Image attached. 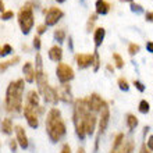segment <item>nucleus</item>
Instances as JSON below:
<instances>
[{
    "label": "nucleus",
    "mask_w": 153,
    "mask_h": 153,
    "mask_svg": "<svg viewBox=\"0 0 153 153\" xmlns=\"http://www.w3.org/2000/svg\"><path fill=\"white\" fill-rule=\"evenodd\" d=\"M24 91H25V81L24 78H18L11 81L6 89V96L3 100L4 110L10 114H20L22 113L24 107Z\"/></svg>",
    "instance_id": "obj_1"
},
{
    "label": "nucleus",
    "mask_w": 153,
    "mask_h": 153,
    "mask_svg": "<svg viewBox=\"0 0 153 153\" xmlns=\"http://www.w3.org/2000/svg\"><path fill=\"white\" fill-rule=\"evenodd\" d=\"M45 129L48 134L49 139L53 143L60 142L67 134V125H65L61 111L57 107H52L46 114L45 118Z\"/></svg>",
    "instance_id": "obj_2"
},
{
    "label": "nucleus",
    "mask_w": 153,
    "mask_h": 153,
    "mask_svg": "<svg viewBox=\"0 0 153 153\" xmlns=\"http://www.w3.org/2000/svg\"><path fill=\"white\" fill-rule=\"evenodd\" d=\"M17 20H18V25H20V28H21V32L24 33V35H28L31 32V29L33 28V22H35L33 6L31 1H27L20 8V11L17 14Z\"/></svg>",
    "instance_id": "obj_3"
},
{
    "label": "nucleus",
    "mask_w": 153,
    "mask_h": 153,
    "mask_svg": "<svg viewBox=\"0 0 153 153\" xmlns=\"http://www.w3.org/2000/svg\"><path fill=\"white\" fill-rule=\"evenodd\" d=\"M43 113H45V109L42 105L39 107H31L28 105H24V107H22V114H24L25 121L33 129H36L39 127V118Z\"/></svg>",
    "instance_id": "obj_4"
},
{
    "label": "nucleus",
    "mask_w": 153,
    "mask_h": 153,
    "mask_svg": "<svg viewBox=\"0 0 153 153\" xmlns=\"http://www.w3.org/2000/svg\"><path fill=\"white\" fill-rule=\"evenodd\" d=\"M109 121H110V107L105 102L100 111H99V121H97L99 128H97V138H96V142H95V152H97V149H99V138H100V135H103L106 132Z\"/></svg>",
    "instance_id": "obj_5"
},
{
    "label": "nucleus",
    "mask_w": 153,
    "mask_h": 153,
    "mask_svg": "<svg viewBox=\"0 0 153 153\" xmlns=\"http://www.w3.org/2000/svg\"><path fill=\"white\" fill-rule=\"evenodd\" d=\"M56 76L57 79L60 81V84H70V81L74 79L75 73H74V68L67 63H59L56 67Z\"/></svg>",
    "instance_id": "obj_6"
},
{
    "label": "nucleus",
    "mask_w": 153,
    "mask_h": 153,
    "mask_svg": "<svg viewBox=\"0 0 153 153\" xmlns=\"http://www.w3.org/2000/svg\"><path fill=\"white\" fill-rule=\"evenodd\" d=\"M43 14H45V25H46V27L56 25L57 22L64 17L63 10L59 7H49L48 10H43Z\"/></svg>",
    "instance_id": "obj_7"
},
{
    "label": "nucleus",
    "mask_w": 153,
    "mask_h": 153,
    "mask_svg": "<svg viewBox=\"0 0 153 153\" xmlns=\"http://www.w3.org/2000/svg\"><path fill=\"white\" fill-rule=\"evenodd\" d=\"M56 92L59 96V102L63 103H73L74 97H73V91H71V85L70 84H60L59 86H56Z\"/></svg>",
    "instance_id": "obj_8"
},
{
    "label": "nucleus",
    "mask_w": 153,
    "mask_h": 153,
    "mask_svg": "<svg viewBox=\"0 0 153 153\" xmlns=\"http://www.w3.org/2000/svg\"><path fill=\"white\" fill-rule=\"evenodd\" d=\"M40 97L43 99V102L46 105H52V106H56L59 103V96H57V92H56V88L52 86V85H48L46 88L39 93Z\"/></svg>",
    "instance_id": "obj_9"
},
{
    "label": "nucleus",
    "mask_w": 153,
    "mask_h": 153,
    "mask_svg": "<svg viewBox=\"0 0 153 153\" xmlns=\"http://www.w3.org/2000/svg\"><path fill=\"white\" fill-rule=\"evenodd\" d=\"M14 134H16V141L21 149H28L29 139L27 132H25L24 127L22 125H14Z\"/></svg>",
    "instance_id": "obj_10"
},
{
    "label": "nucleus",
    "mask_w": 153,
    "mask_h": 153,
    "mask_svg": "<svg viewBox=\"0 0 153 153\" xmlns=\"http://www.w3.org/2000/svg\"><path fill=\"white\" fill-rule=\"evenodd\" d=\"M96 125H97V117H96V114H95V113H88V114H86V117H85V120H84L85 134L92 137L93 134H95Z\"/></svg>",
    "instance_id": "obj_11"
},
{
    "label": "nucleus",
    "mask_w": 153,
    "mask_h": 153,
    "mask_svg": "<svg viewBox=\"0 0 153 153\" xmlns=\"http://www.w3.org/2000/svg\"><path fill=\"white\" fill-rule=\"evenodd\" d=\"M92 61H93V53H78L75 54V63L78 65L79 70H85L92 65Z\"/></svg>",
    "instance_id": "obj_12"
},
{
    "label": "nucleus",
    "mask_w": 153,
    "mask_h": 153,
    "mask_svg": "<svg viewBox=\"0 0 153 153\" xmlns=\"http://www.w3.org/2000/svg\"><path fill=\"white\" fill-rule=\"evenodd\" d=\"M105 100L102 99L100 95H97V93H92L91 96H88V107L89 110L92 111V113H99L102 109V106H103Z\"/></svg>",
    "instance_id": "obj_13"
},
{
    "label": "nucleus",
    "mask_w": 153,
    "mask_h": 153,
    "mask_svg": "<svg viewBox=\"0 0 153 153\" xmlns=\"http://www.w3.org/2000/svg\"><path fill=\"white\" fill-rule=\"evenodd\" d=\"M22 74H24V81L28 82V84H33L35 82V78H36V71H35V67L31 61H25L24 65H22Z\"/></svg>",
    "instance_id": "obj_14"
},
{
    "label": "nucleus",
    "mask_w": 153,
    "mask_h": 153,
    "mask_svg": "<svg viewBox=\"0 0 153 153\" xmlns=\"http://www.w3.org/2000/svg\"><path fill=\"white\" fill-rule=\"evenodd\" d=\"M24 105H28L31 107H39L40 106V95L36 89H31L25 95V102Z\"/></svg>",
    "instance_id": "obj_15"
},
{
    "label": "nucleus",
    "mask_w": 153,
    "mask_h": 153,
    "mask_svg": "<svg viewBox=\"0 0 153 153\" xmlns=\"http://www.w3.org/2000/svg\"><path fill=\"white\" fill-rule=\"evenodd\" d=\"M124 143H125V135L123 132H118L113 139V146H111L110 153H120L121 149L124 148Z\"/></svg>",
    "instance_id": "obj_16"
},
{
    "label": "nucleus",
    "mask_w": 153,
    "mask_h": 153,
    "mask_svg": "<svg viewBox=\"0 0 153 153\" xmlns=\"http://www.w3.org/2000/svg\"><path fill=\"white\" fill-rule=\"evenodd\" d=\"M95 8H96V14L97 16H106L110 13V8H111V4L107 1V0H96L95 3Z\"/></svg>",
    "instance_id": "obj_17"
},
{
    "label": "nucleus",
    "mask_w": 153,
    "mask_h": 153,
    "mask_svg": "<svg viewBox=\"0 0 153 153\" xmlns=\"http://www.w3.org/2000/svg\"><path fill=\"white\" fill-rule=\"evenodd\" d=\"M35 82L38 85V92H42L46 86L49 85V78H48V74L45 71H36V78H35Z\"/></svg>",
    "instance_id": "obj_18"
},
{
    "label": "nucleus",
    "mask_w": 153,
    "mask_h": 153,
    "mask_svg": "<svg viewBox=\"0 0 153 153\" xmlns=\"http://www.w3.org/2000/svg\"><path fill=\"white\" fill-rule=\"evenodd\" d=\"M106 36V29L103 27H96L93 29V42H95V48H100L103 40Z\"/></svg>",
    "instance_id": "obj_19"
},
{
    "label": "nucleus",
    "mask_w": 153,
    "mask_h": 153,
    "mask_svg": "<svg viewBox=\"0 0 153 153\" xmlns=\"http://www.w3.org/2000/svg\"><path fill=\"white\" fill-rule=\"evenodd\" d=\"M0 131H1V134L7 135V137L14 132V124H13V120L10 117H4L3 120H1V123H0Z\"/></svg>",
    "instance_id": "obj_20"
},
{
    "label": "nucleus",
    "mask_w": 153,
    "mask_h": 153,
    "mask_svg": "<svg viewBox=\"0 0 153 153\" xmlns=\"http://www.w3.org/2000/svg\"><path fill=\"white\" fill-rule=\"evenodd\" d=\"M49 59L52 61H56V63H60L61 60H63V49L59 46V45H54V46H52V48L49 49Z\"/></svg>",
    "instance_id": "obj_21"
},
{
    "label": "nucleus",
    "mask_w": 153,
    "mask_h": 153,
    "mask_svg": "<svg viewBox=\"0 0 153 153\" xmlns=\"http://www.w3.org/2000/svg\"><path fill=\"white\" fill-rule=\"evenodd\" d=\"M125 124H127V127H128L129 131H134V129L138 127V124H139V121H138L137 116L132 113H128L127 116H125Z\"/></svg>",
    "instance_id": "obj_22"
},
{
    "label": "nucleus",
    "mask_w": 153,
    "mask_h": 153,
    "mask_svg": "<svg viewBox=\"0 0 153 153\" xmlns=\"http://www.w3.org/2000/svg\"><path fill=\"white\" fill-rule=\"evenodd\" d=\"M17 63H20V56H14L13 59H10V60L1 61V63H0V73H6L8 67L16 65Z\"/></svg>",
    "instance_id": "obj_23"
},
{
    "label": "nucleus",
    "mask_w": 153,
    "mask_h": 153,
    "mask_svg": "<svg viewBox=\"0 0 153 153\" xmlns=\"http://www.w3.org/2000/svg\"><path fill=\"white\" fill-rule=\"evenodd\" d=\"M97 20V14L96 13H92L91 16H89L88 18V22H86V32H91V31H93V27H95V22H96Z\"/></svg>",
    "instance_id": "obj_24"
},
{
    "label": "nucleus",
    "mask_w": 153,
    "mask_h": 153,
    "mask_svg": "<svg viewBox=\"0 0 153 153\" xmlns=\"http://www.w3.org/2000/svg\"><path fill=\"white\" fill-rule=\"evenodd\" d=\"M138 110H139V113H142V114H148L150 111L149 102L146 100V99L141 100V102H139V106H138Z\"/></svg>",
    "instance_id": "obj_25"
},
{
    "label": "nucleus",
    "mask_w": 153,
    "mask_h": 153,
    "mask_svg": "<svg viewBox=\"0 0 153 153\" xmlns=\"http://www.w3.org/2000/svg\"><path fill=\"white\" fill-rule=\"evenodd\" d=\"M100 57H99V53L95 50L93 52V61H92V68H93V71L96 73V71H99V68H100Z\"/></svg>",
    "instance_id": "obj_26"
},
{
    "label": "nucleus",
    "mask_w": 153,
    "mask_h": 153,
    "mask_svg": "<svg viewBox=\"0 0 153 153\" xmlns=\"http://www.w3.org/2000/svg\"><path fill=\"white\" fill-rule=\"evenodd\" d=\"M53 36H54V39H56L59 43H63L65 40V31L64 29H56L54 33H53Z\"/></svg>",
    "instance_id": "obj_27"
},
{
    "label": "nucleus",
    "mask_w": 153,
    "mask_h": 153,
    "mask_svg": "<svg viewBox=\"0 0 153 153\" xmlns=\"http://www.w3.org/2000/svg\"><path fill=\"white\" fill-rule=\"evenodd\" d=\"M35 71H43V60H42V54L39 52L35 56Z\"/></svg>",
    "instance_id": "obj_28"
},
{
    "label": "nucleus",
    "mask_w": 153,
    "mask_h": 153,
    "mask_svg": "<svg viewBox=\"0 0 153 153\" xmlns=\"http://www.w3.org/2000/svg\"><path fill=\"white\" fill-rule=\"evenodd\" d=\"M113 61H114V67H117V68H123L124 67V59L118 53H113Z\"/></svg>",
    "instance_id": "obj_29"
},
{
    "label": "nucleus",
    "mask_w": 153,
    "mask_h": 153,
    "mask_svg": "<svg viewBox=\"0 0 153 153\" xmlns=\"http://www.w3.org/2000/svg\"><path fill=\"white\" fill-rule=\"evenodd\" d=\"M134 148H135V145H134V141H132V139H129V141H125L124 148L121 149L120 153H132V152H134Z\"/></svg>",
    "instance_id": "obj_30"
},
{
    "label": "nucleus",
    "mask_w": 153,
    "mask_h": 153,
    "mask_svg": "<svg viewBox=\"0 0 153 153\" xmlns=\"http://www.w3.org/2000/svg\"><path fill=\"white\" fill-rule=\"evenodd\" d=\"M117 84H118V88L121 89V91H124V92H127L129 89V84H128V81L125 79L124 76H120L118 79H117Z\"/></svg>",
    "instance_id": "obj_31"
},
{
    "label": "nucleus",
    "mask_w": 153,
    "mask_h": 153,
    "mask_svg": "<svg viewBox=\"0 0 153 153\" xmlns=\"http://www.w3.org/2000/svg\"><path fill=\"white\" fill-rule=\"evenodd\" d=\"M139 50H141V46H139L138 43H129L128 45V53L131 54V56H135Z\"/></svg>",
    "instance_id": "obj_32"
},
{
    "label": "nucleus",
    "mask_w": 153,
    "mask_h": 153,
    "mask_svg": "<svg viewBox=\"0 0 153 153\" xmlns=\"http://www.w3.org/2000/svg\"><path fill=\"white\" fill-rule=\"evenodd\" d=\"M129 8H131V11L135 13V14H141V13H143V7H142L141 4L138 3H131V6H129Z\"/></svg>",
    "instance_id": "obj_33"
},
{
    "label": "nucleus",
    "mask_w": 153,
    "mask_h": 153,
    "mask_svg": "<svg viewBox=\"0 0 153 153\" xmlns=\"http://www.w3.org/2000/svg\"><path fill=\"white\" fill-rule=\"evenodd\" d=\"M13 17H14V11H13V10H6L4 13H1V14H0V18H1L3 21L11 20Z\"/></svg>",
    "instance_id": "obj_34"
},
{
    "label": "nucleus",
    "mask_w": 153,
    "mask_h": 153,
    "mask_svg": "<svg viewBox=\"0 0 153 153\" xmlns=\"http://www.w3.org/2000/svg\"><path fill=\"white\" fill-rule=\"evenodd\" d=\"M8 148H10V150H11V152H17V149H18V148H20V146H18V143H17V141H16V138H14V139H8Z\"/></svg>",
    "instance_id": "obj_35"
},
{
    "label": "nucleus",
    "mask_w": 153,
    "mask_h": 153,
    "mask_svg": "<svg viewBox=\"0 0 153 153\" xmlns=\"http://www.w3.org/2000/svg\"><path fill=\"white\" fill-rule=\"evenodd\" d=\"M32 45L33 48L36 49V50H40V46H42V42H40V36L39 35H35L32 39Z\"/></svg>",
    "instance_id": "obj_36"
},
{
    "label": "nucleus",
    "mask_w": 153,
    "mask_h": 153,
    "mask_svg": "<svg viewBox=\"0 0 153 153\" xmlns=\"http://www.w3.org/2000/svg\"><path fill=\"white\" fill-rule=\"evenodd\" d=\"M134 86H135V88L138 89V91H139V92H145V85L142 84L141 81H138V79H134Z\"/></svg>",
    "instance_id": "obj_37"
},
{
    "label": "nucleus",
    "mask_w": 153,
    "mask_h": 153,
    "mask_svg": "<svg viewBox=\"0 0 153 153\" xmlns=\"http://www.w3.org/2000/svg\"><path fill=\"white\" fill-rule=\"evenodd\" d=\"M1 49H3V57H4V56H7V54H10V53L13 52L11 45H8V43H4L3 46H1Z\"/></svg>",
    "instance_id": "obj_38"
},
{
    "label": "nucleus",
    "mask_w": 153,
    "mask_h": 153,
    "mask_svg": "<svg viewBox=\"0 0 153 153\" xmlns=\"http://www.w3.org/2000/svg\"><path fill=\"white\" fill-rule=\"evenodd\" d=\"M46 31H48V27H46L45 24H40V25H38V27H36V33L39 35V36H40V35H43Z\"/></svg>",
    "instance_id": "obj_39"
},
{
    "label": "nucleus",
    "mask_w": 153,
    "mask_h": 153,
    "mask_svg": "<svg viewBox=\"0 0 153 153\" xmlns=\"http://www.w3.org/2000/svg\"><path fill=\"white\" fill-rule=\"evenodd\" d=\"M60 153H73L71 152V146H70L68 143H63V146H61V149H60Z\"/></svg>",
    "instance_id": "obj_40"
},
{
    "label": "nucleus",
    "mask_w": 153,
    "mask_h": 153,
    "mask_svg": "<svg viewBox=\"0 0 153 153\" xmlns=\"http://www.w3.org/2000/svg\"><path fill=\"white\" fill-rule=\"evenodd\" d=\"M146 148L150 150V152H153V135H150L149 138H148V141H146Z\"/></svg>",
    "instance_id": "obj_41"
},
{
    "label": "nucleus",
    "mask_w": 153,
    "mask_h": 153,
    "mask_svg": "<svg viewBox=\"0 0 153 153\" xmlns=\"http://www.w3.org/2000/svg\"><path fill=\"white\" fill-rule=\"evenodd\" d=\"M145 20L148 22H153V11H148L145 14Z\"/></svg>",
    "instance_id": "obj_42"
},
{
    "label": "nucleus",
    "mask_w": 153,
    "mask_h": 153,
    "mask_svg": "<svg viewBox=\"0 0 153 153\" xmlns=\"http://www.w3.org/2000/svg\"><path fill=\"white\" fill-rule=\"evenodd\" d=\"M146 50L150 53H153V42L149 40V42H146Z\"/></svg>",
    "instance_id": "obj_43"
},
{
    "label": "nucleus",
    "mask_w": 153,
    "mask_h": 153,
    "mask_svg": "<svg viewBox=\"0 0 153 153\" xmlns=\"http://www.w3.org/2000/svg\"><path fill=\"white\" fill-rule=\"evenodd\" d=\"M139 153H152V152H150V150L148 149V148H146L145 143H143V145L141 146V150H139Z\"/></svg>",
    "instance_id": "obj_44"
},
{
    "label": "nucleus",
    "mask_w": 153,
    "mask_h": 153,
    "mask_svg": "<svg viewBox=\"0 0 153 153\" xmlns=\"http://www.w3.org/2000/svg\"><path fill=\"white\" fill-rule=\"evenodd\" d=\"M106 70H107V71H109L110 74H113V73H114V65L107 64V65H106Z\"/></svg>",
    "instance_id": "obj_45"
},
{
    "label": "nucleus",
    "mask_w": 153,
    "mask_h": 153,
    "mask_svg": "<svg viewBox=\"0 0 153 153\" xmlns=\"http://www.w3.org/2000/svg\"><path fill=\"white\" fill-rule=\"evenodd\" d=\"M68 46H70V50H74V46H73V38L68 36Z\"/></svg>",
    "instance_id": "obj_46"
},
{
    "label": "nucleus",
    "mask_w": 153,
    "mask_h": 153,
    "mask_svg": "<svg viewBox=\"0 0 153 153\" xmlns=\"http://www.w3.org/2000/svg\"><path fill=\"white\" fill-rule=\"evenodd\" d=\"M4 11H6V8H4V1L0 0V13H4Z\"/></svg>",
    "instance_id": "obj_47"
},
{
    "label": "nucleus",
    "mask_w": 153,
    "mask_h": 153,
    "mask_svg": "<svg viewBox=\"0 0 153 153\" xmlns=\"http://www.w3.org/2000/svg\"><path fill=\"white\" fill-rule=\"evenodd\" d=\"M76 153H85V149L81 146V148H78V149H76Z\"/></svg>",
    "instance_id": "obj_48"
},
{
    "label": "nucleus",
    "mask_w": 153,
    "mask_h": 153,
    "mask_svg": "<svg viewBox=\"0 0 153 153\" xmlns=\"http://www.w3.org/2000/svg\"><path fill=\"white\" fill-rule=\"evenodd\" d=\"M0 57H3V49H1V46H0Z\"/></svg>",
    "instance_id": "obj_49"
},
{
    "label": "nucleus",
    "mask_w": 153,
    "mask_h": 153,
    "mask_svg": "<svg viewBox=\"0 0 153 153\" xmlns=\"http://www.w3.org/2000/svg\"><path fill=\"white\" fill-rule=\"evenodd\" d=\"M120 1H124V3H127V1H128V3H132V0H120Z\"/></svg>",
    "instance_id": "obj_50"
},
{
    "label": "nucleus",
    "mask_w": 153,
    "mask_h": 153,
    "mask_svg": "<svg viewBox=\"0 0 153 153\" xmlns=\"http://www.w3.org/2000/svg\"><path fill=\"white\" fill-rule=\"evenodd\" d=\"M56 1H57V3H64L65 0H56Z\"/></svg>",
    "instance_id": "obj_51"
},
{
    "label": "nucleus",
    "mask_w": 153,
    "mask_h": 153,
    "mask_svg": "<svg viewBox=\"0 0 153 153\" xmlns=\"http://www.w3.org/2000/svg\"><path fill=\"white\" fill-rule=\"evenodd\" d=\"M0 150H1V142H0Z\"/></svg>",
    "instance_id": "obj_52"
},
{
    "label": "nucleus",
    "mask_w": 153,
    "mask_h": 153,
    "mask_svg": "<svg viewBox=\"0 0 153 153\" xmlns=\"http://www.w3.org/2000/svg\"><path fill=\"white\" fill-rule=\"evenodd\" d=\"M0 114H1V107H0Z\"/></svg>",
    "instance_id": "obj_53"
}]
</instances>
